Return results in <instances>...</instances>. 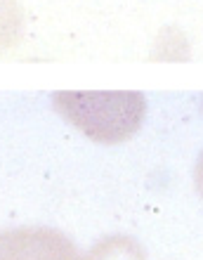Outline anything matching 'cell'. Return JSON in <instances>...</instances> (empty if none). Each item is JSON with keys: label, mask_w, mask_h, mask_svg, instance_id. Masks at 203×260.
I'll use <instances>...</instances> for the list:
<instances>
[{"label": "cell", "mask_w": 203, "mask_h": 260, "mask_svg": "<svg viewBox=\"0 0 203 260\" xmlns=\"http://www.w3.org/2000/svg\"><path fill=\"white\" fill-rule=\"evenodd\" d=\"M52 109L90 142L125 144L144 125L149 102L140 90H57Z\"/></svg>", "instance_id": "cell-1"}, {"label": "cell", "mask_w": 203, "mask_h": 260, "mask_svg": "<svg viewBox=\"0 0 203 260\" xmlns=\"http://www.w3.org/2000/svg\"><path fill=\"white\" fill-rule=\"evenodd\" d=\"M0 260H81V251L61 230L24 225L0 230Z\"/></svg>", "instance_id": "cell-2"}, {"label": "cell", "mask_w": 203, "mask_h": 260, "mask_svg": "<svg viewBox=\"0 0 203 260\" xmlns=\"http://www.w3.org/2000/svg\"><path fill=\"white\" fill-rule=\"evenodd\" d=\"M191 59V41L180 26L168 24L156 34L149 50V62L156 64H184Z\"/></svg>", "instance_id": "cell-3"}, {"label": "cell", "mask_w": 203, "mask_h": 260, "mask_svg": "<svg viewBox=\"0 0 203 260\" xmlns=\"http://www.w3.org/2000/svg\"><path fill=\"white\" fill-rule=\"evenodd\" d=\"M81 260H149L147 251L130 234H107L81 253Z\"/></svg>", "instance_id": "cell-4"}, {"label": "cell", "mask_w": 203, "mask_h": 260, "mask_svg": "<svg viewBox=\"0 0 203 260\" xmlns=\"http://www.w3.org/2000/svg\"><path fill=\"white\" fill-rule=\"evenodd\" d=\"M26 17L19 0H0V52L17 48L24 38Z\"/></svg>", "instance_id": "cell-5"}, {"label": "cell", "mask_w": 203, "mask_h": 260, "mask_svg": "<svg viewBox=\"0 0 203 260\" xmlns=\"http://www.w3.org/2000/svg\"><path fill=\"white\" fill-rule=\"evenodd\" d=\"M191 182H194V189H196V194L203 199V149L198 151L196 164H194V171H191Z\"/></svg>", "instance_id": "cell-6"}, {"label": "cell", "mask_w": 203, "mask_h": 260, "mask_svg": "<svg viewBox=\"0 0 203 260\" xmlns=\"http://www.w3.org/2000/svg\"><path fill=\"white\" fill-rule=\"evenodd\" d=\"M201 114H203V95H201Z\"/></svg>", "instance_id": "cell-7"}]
</instances>
